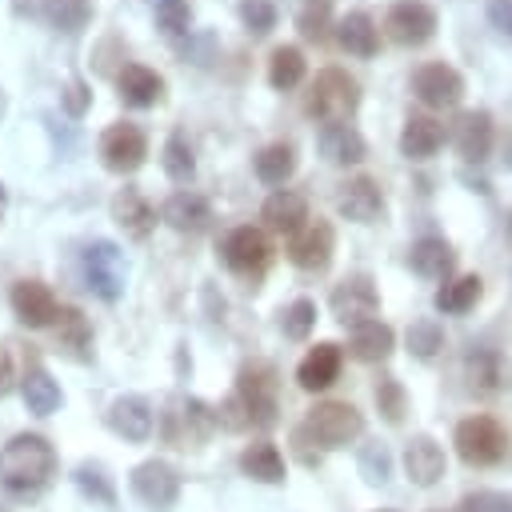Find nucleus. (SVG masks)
<instances>
[{"mask_svg": "<svg viewBox=\"0 0 512 512\" xmlns=\"http://www.w3.org/2000/svg\"><path fill=\"white\" fill-rule=\"evenodd\" d=\"M304 428L316 436L320 448H348L352 440L364 436V416L348 400H320L308 408Z\"/></svg>", "mask_w": 512, "mask_h": 512, "instance_id": "nucleus-5", "label": "nucleus"}, {"mask_svg": "<svg viewBox=\"0 0 512 512\" xmlns=\"http://www.w3.org/2000/svg\"><path fill=\"white\" fill-rule=\"evenodd\" d=\"M296 28H300L308 40H324V36H328V0H312V4L296 16Z\"/></svg>", "mask_w": 512, "mask_h": 512, "instance_id": "nucleus-48", "label": "nucleus"}, {"mask_svg": "<svg viewBox=\"0 0 512 512\" xmlns=\"http://www.w3.org/2000/svg\"><path fill=\"white\" fill-rule=\"evenodd\" d=\"M384 512H392V508H384Z\"/></svg>", "mask_w": 512, "mask_h": 512, "instance_id": "nucleus-56", "label": "nucleus"}, {"mask_svg": "<svg viewBox=\"0 0 512 512\" xmlns=\"http://www.w3.org/2000/svg\"><path fill=\"white\" fill-rule=\"evenodd\" d=\"M4 212H8V188H4V180H0V220H4Z\"/></svg>", "mask_w": 512, "mask_h": 512, "instance_id": "nucleus-53", "label": "nucleus"}, {"mask_svg": "<svg viewBox=\"0 0 512 512\" xmlns=\"http://www.w3.org/2000/svg\"><path fill=\"white\" fill-rule=\"evenodd\" d=\"M44 20L72 36L92 20V0H44Z\"/></svg>", "mask_w": 512, "mask_h": 512, "instance_id": "nucleus-38", "label": "nucleus"}, {"mask_svg": "<svg viewBox=\"0 0 512 512\" xmlns=\"http://www.w3.org/2000/svg\"><path fill=\"white\" fill-rule=\"evenodd\" d=\"M364 152H368V144L352 124L340 120V124H324L320 128V156L328 164H360Z\"/></svg>", "mask_w": 512, "mask_h": 512, "instance_id": "nucleus-28", "label": "nucleus"}, {"mask_svg": "<svg viewBox=\"0 0 512 512\" xmlns=\"http://www.w3.org/2000/svg\"><path fill=\"white\" fill-rule=\"evenodd\" d=\"M300 80H304V52L296 44H280L268 60V84L284 92V88H296Z\"/></svg>", "mask_w": 512, "mask_h": 512, "instance_id": "nucleus-36", "label": "nucleus"}, {"mask_svg": "<svg viewBox=\"0 0 512 512\" xmlns=\"http://www.w3.org/2000/svg\"><path fill=\"white\" fill-rule=\"evenodd\" d=\"M332 248H336V236H332V224L328 220H308L300 232L288 236V260L304 272H324L328 260H332Z\"/></svg>", "mask_w": 512, "mask_h": 512, "instance_id": "nucleus-14", "label": "nucleus"}, {"mask_svg": "<svg viewBox=\"0 0 512 512\" xmlns=\"http://www.w3.org/2000/svg\"><path fill=\"white\" fill-rule=\"evenodd\" d=\"M384 32L400 48H420L436 36V12L424 0H396L384 16Z\"/></svg>", "mask_w": 512, "mask_h": 512, "instance_id": "nucleus-10", "label": "nucleus"}, {"mask_svg": "<svg viewBox=\"0 0 512 512\" xmlns=\"http://www.w3.org/2000/svg\"><path fill=\"white\" fill-rule=\"evenodd\" d=\"M260 220H264L272 232L292 236V232H300V228L308 224V204H304V196H296V192L280 188V192H272V196L264 200Z\"/></svg>", "mask_w": 512, "mask_h": 512, "instance_id": "nucleus-26", "label": "nucleus"}, {"mask_svg": "<svg viewBox=\"0 0 512 512\" xmlns=\"http://www.w3.org/2000/svg\"><path fill=\"white\" fill-rule=\"evenodd\" d=\"M336 208L352 224H376L384 216V192H380V184L372 176H352L348 184H340Z\"/></svg>", "mask_w": 512, "mask_h": 512, "instance_id": "nucleus-15", "label": "nucleus"}, {"mask_svg": "<svg viewBox=\"0 0 512 512\" xmlns=\"http://www.w3.org/2000/svg\"><path fill=\"white\" fill-rule=\"evenodd\" d=\"M460 512H512V496H508V492L480 488V492H468V496L460 500Z\"/></svg>", "mask_w": 512, "mask_h": 512, "instance_id": "nucleus-47", "label": "nucleus"}, {"mask_svg": "<svg viewBox=\"0 0 512 512\" xmlns=\"http://www.w3.org/2000/svg\"><path fill=\"white\" fill-rule=\"evenodd\" d=\"M360 476L368 484H388V476H392V452H388V444L368 440L360 448Z\"/></svg>", "mask_w": 512, "mask_h": 512, "instance_id": "nucleus-42", "label": "nucleus"}, {"mask_svg": "<svg viewBox=\"0 0 512 512\" xmlns=\"http://www.w3.org/2000/svg\"><path fill=\"white\" fill-rule=\"evenodd\" d=\"M216 424H220L224 432H244V428H252L248 408H244V400H240L236 392H228V396L216 404Z\"/></svg>", "mask_w": 512, "mask_h": 512, "instance_id": "nucleus-46", "label": "nucleus"}, {"mask_svg": "<svg viewBox=\"0 0 512 512\" xmlns=\"http://www.w3.org/2000/svg\"><path fill=\"white\" fill-rule=\"evenodd\" d=\"M116 88H120V100L128 108H152L164 100V76L148 64H136V60L116 72Z\"/></svg>", "mask_w": 512, "mask_h": 512, "instance_id": "nucleus-18", "label": "nucleus"}, {"mask_svg": "<svg viewBox=\"0 0 512 512\" xmlns=\"http://www.w3.org/2000/svg\"><path fill=\"white\" fill-rule=\"evenodd\" d=\"M80 272H84V284H88L92 296H100L108 304H116L124 296L128 268H124V252L112 240H92L80 256Z\"/></svg>", "mask_w": 512, "mask_h": 512, "instance_id": "nucleus-6", "label": "nucleus"}, {"mask_svg": "<svg viewBox=\"0 0 512 512\" xmlns=\"http://www.w3.org/2000/svg\"><path fill=\"white\" fill-rule=\"evenodd\" d=\"M408 264H412V272L424 276V280H448V272L456 268V252H452L448 240L424 236V240H416V244L408 248Z\"/></svg>", "mask_w": 512, "mask_h": 512, "instance_id": "nucleus-24", "label": "nucleus"}, {"mask_svg": "<svg viewBox=\"0 0 512 512\" xmlns=\"http://www.w3.org/2000/svg\"><path fill=\"white\" fill-rule=\"evenodd\" d=\"M156 28L164 32V36H188V28H192V8H188V0H156Z\"/></svg>", "mask_w": 512, "mask_h": 512, "instance_id": "nucleus-43", "label": "nucleus"}, {"mask_svg": "<svg viewBox=\"0 0 512 512\" xmlns=\"http://www.w3.org/2000/svg\"><path fill=\"white\" fill-rule=\"evenodd\" d=\"M404 472H408L412 484L432 488V484L444 476V448H440L428 432L412 436V440L404 444Z\"/></svg>", "mask_w": 512, "mask_h": 512, "instance_id": "nucleus-21", "label": "nucleus"}, {"mask_svg": "<svg viewBox=\"0 0 512 512\" xmlns=\"http://www.w3.org/2000/svg\"><path fill=\"white\" fill-rule=\"evenodd\" d=\"M488 24L512 40V0H488Z\"/></svg>", "mask_w": 512, "mask_h": 512, "instance_id": "nucleus-50", "label": "nucleus"}, {"mask_svg": "<svg viewBox=\"0 0 512 512\" xmlns=\"http://www.w3.org/2000/svg\"><path fill=\"white\" fill-rule=\"evenodd\" d=\"M464 372H468V384H472L476 392H496V388L504 384V360H500V352H492V348L468 352Z\"/></svg>", "mask_w": 512, "mask_h": 512, "instance_id": "nucleus-35", "label": "nucleus"}, {"mask_svg": "<svg viewBox=\"0 0 512 512\" xmlns=\"http://www.w3.org/2000/svg\"><path fill=\"white\" fill-rule=\"evenodd\" d=\"M252 168H256V176L264 184H284L296 172V148L284 144V140H276V144H268V148L256 152V164Z\"/></svg>", "mask_w": 512, "mask_h": 512, "instance_id": "nucleus-33", "label": "nucleus"}, {"mask_svg": "<svg viewBox=\"0 0 512 512\" xmlns=\"http://www.w3.org/2000/svg\"><path fill=\"white\" fill-rule=\"evenodd\" d=\"M128 484H132L136 500H140L144 508H152V512H168V508L180 500V476H176V468L164 464V460H144V464H136L132 476H128Z\"/></svg>", "mask_w": 512, "mask_h": 512, "instance_id": "nucleus-9", "label": "nucleus"}, {"mask_svg": "<svg viewBox=\"0 0 512 512\" xmlns=\"http://www.w3.org/2000/svg\"><path fill=\"white\" fill-rule=\"evenodd\" d=\"M12 380H16V372H12V352L0 348V396L12 392Z\"/></svg>", "mask_w": 512, "mask_h": 512, "instance_id": "nucleus-52", "label": "nucleus"}, {"mask_svg": "<svg viewBox=\"0 0 512 512\" xmlns=\"http://www.w3.org/2000/svg\"><path fill=\"white\" fill-rule=\"evenodd\" d=\"M232 392L244 400L252 428H272L280 420L276 416L280 412V380H276V368L272 364H244Z\"/></svg>", "mask_w": 512, "mask_h": 512, "instance_id": "nucleus-4", "label": "nucleus"}, {"mask_svg": "<svg viewBox=\"0 0 512 512\" xmlns=\"http://www.w3.org/2000/svg\"><path fill=\"white\" fill-rule=\"evenodd\" d=\"M392 348H396V332H392L384 320H368V324H356V328L348 332V352H352L356 360H364V364L388 360Z\"/></svg>", "mask_w": 512, "mask_h": 512, "instance_id": "nucleus-27", "label": "nucleus"}, {"mask_svg": "<svg viewBox=\"0 0 512 512\" xmlns=\"http://www.w3.org/2000/svg\"><path fill=\"white\" fill-rule=\"evenodd\" d=\"M56 476V448L40 432H20L0 448V488L12 496H36Z\"/></svg>", "mask_w": 512, "mask_h": 512, "instance_id": "nucleus-1", "label": "nucleus"}, {"mask_svg": "<svg viewBox=\"0 0 512 512\" xmlns=\"http://www.w3.org/2000/svg\"><path fill=\"white\" fill-rule=\"evenodd\" d=\"M160 220L168 224V228H176V232H204L208 224H212V208H208V200L200 196V192H188V188H180V192H172L168 200H164V208H160Z\"/></svg>", "mask_w": 512, "mask_h": 512, "instance_id": "nucleus-19", "label": "nucleus"}, {"mask_svg": "<svg viewBox=\"0 0 512 512\" xmlns=\"http://www.w3.org/2000/svg\"><path fill=\"white\" fill-rule=\"evenodd\" d=\"M412 92L420 104L428 108H456L460 96H464V76L444 64V60H432V64H420L412 72Z\"/></svg>", "mask_w": 512, "mask_h": 512, "instance_id": "nucleus-13", "label": "nucleus"}, {"mask_svg": "<svg viewBox=\"0 0 512 512\" xmlns=\"http://www.w3.org/2000/svg\"><path fill=\"white\" fill-rule=\"evenodd\" d=\"M480 292H484V280L480 276H456V280H448L440 292H436V312H448V316H460V312H468L476 300H480Z\"/></svg>", "mask_w": 512, "mask_h": 512, "instance_id": "nucleus-34", "label": "nucleus"}, {"mask_svg": "<svg viewBox=\"0 0 512 512\" xmlns=\"http://www.w3.org/2000/svg\"><path fill=\"white\" fill-rule=\"evenodd\" d=\"M292 444H296V456H300V464H308V468H316L320 464V452H312V444H316V436L300 424V428H292Z\"/></svg>", "mask_w": 512, "mask_h": 512, "instance_id": "nucleus-51", "label": "nucleus"}, {"mask_svg": "<svg viewBox=\"0 0 512 512\" xmlns=\"http://www.w3.org/2000/svg\"><path fill=\"white\" fill-rule=\"evenodd\" d=\"M8 300H12L16 320L28 324V328H48V324H56V316H60V304H56L52 288L40 284V280H16Z\"/></svg>", "mask_w": 512, "mask_h": 512, "instance_id": "nucleus-16", "label": "nucleus"}, {"mask_svg": "<svg viewBox=\"0 0 512 512\" xmlns=\"http://www.w3.org/2000/svg\"><path fill=\"white\" fill-rule=\"evenodd\" d=\"M112 220L124 228V236L148 240V232L156 228V208H152L136 188H120V192L112 196Z\"/></svg>", "mask_w": 512, "mask_h": 512, "instance_id": "nucleus-22", "label": "nucleus"}, {"mask_svg": "<svg viewBox=\"0 0 512 512\" xmlns=\"http://www.w3.org/2000/svg\"><path fill=\"white\" fill-rule=\"evenodd\" d=\"M316 328V304L312 300H292L284 312H280V332L288 340H308V332Z\"/></svg>", "mask_w": 512, "mask_h": 512, "instance_id": "nucleus-40", "label": "nucleus"}, {"mask_svg": "<svg viewBox=\"0 0 512 512\" xmlns=\"http://www.w3.org/2000/svg\"><path fill=\"white\" fill-rule=\"evenodd\" d=\"M340 344H332V340H320L316 348H308V356L296 364V384L304 388V392H324L336 376H340Z\"/></svg>", "mask_w": 512, "mask_h": 512, "instance_id": "nucleus-20", "label": "nucleus"}, {"mask_svg": "<svg viewBox=\"0 0 512 512\" xmlns=\"http://www.w3.org/2000/svg\"><path fill=\"white\" fill-rule=\"evenodd\" d=\"M76 488L92 500V504H116V488H112V476L104 472V464H92V460H84L80 468H76Z\"/></svg>", "mask_w": 512, "mask_h": 512, "instance_id": "nucleus-39", "label": "nucleus"}, {"mask_svg": "<svg viewBox=\"0 0 512 512\" xmlns=\"http://www.w3.org/2000/svg\"><path fill=\"white\" fill-rule=\"evenodd\" d=\"M20 396H24V404H28V412H36V416H52L56 408H60V384L44 372V368H28L24 376H20Z\"/></svg>", "mask_w": 512, "mask_h": 512, "instance_id": "nucleus-32", "label": "nucleus"}, {"mask_svg": "<svg viewBox=\"0 0 512 512\" xmlns=\"http://www.w3.org/2000/svg\"><path fill=\"white\" fill-rule=\"evenodd\" d=\"M456 452H460L464 464L492 468V464L504 460L508 436H504V428L492 416H468V420L456 424Z\"/></svg>", "mask_w": 512, "mask_h": 512, "instance_id": "nucleus-7", "label": "nucleus"}, {"mask_svg": "<svg viewBox=\"0 0 512 512\" xmlns=\"http://www.w3.org/2000/svg\"><path fill=\"white\" fill-rule=\"evenodd\" d=\"M240 472L248 480H256V484H280L284 480V456H280L276 444L256 440V444H248L240 452Z\"/></svg>", "mask_w": 512, "mask_h": 512, "instance_id": "nucleus-29", "label": "nucleus"}, {"mask_svg": "<svg viewBox=\"0 0 512 512\" xmlns=\"http://www.w3.org/2000/svg\"><path fill=\"white\" fill-rule=\"evenodd\" d=\"M376 408L384 412L388 424H400V420H404V412H408V396H404V388H400L396 376H380V384H376Z\"/></svg>", "mask_w": 512, "mask_h": 512, "instance_id": "nucleus-44", "label": "nucleus"}, {"mask_svg": "<svg viewBox=\"0 0 512 512\" xmlns=\"http://www.w3.org/2000/svg\"><path fill=\"white\" fill-rule=\"evenodd\" d=\"M220 256H224V264H228L236 276H260V272L268 268V260H272V244H268V236H264L260 228L240 224V228H232V232L224 236Z\"/></svg>", "mask_w": 512, "mask_h": 512, "instance_id": "nucleus-12", "label": "nucleus"}, {"mask_svg": "<svg viewBox=\"0 0 512 512\" xmlns=\"http://www.w3.org/2000/svg\"><path fill=\"white\" fill-rule=\"evenodd\" d=\"M160 436L176 448H200L216 428V408H208L196 396H172L160 412Z\"/></svg>", "mask_w": 512, "mask_h": 512, "instance_id": "nucleus-2", "label": "nucleus"}, {"mask_svg": "<svg viewBox=\"0 0 512 512\" xmlns=\"http://www.w3.org/2000/svg\"><path fill=\"white\" fill-rule=\"evenodd\" d=\"M440 144H444V124L440 120L420 116V112L404 120V128H400V152L408 160H428V156L440 152Z\"/></svg>", "mask_w": 512, "mask_h": 512, "instance_id": "nucleus-25", "label": "nucleus"}, {"mask_svg": "<svg viewBox=\"0 0 512 512\" xmlns=\"http://www.w3.org/2000/svg\"><path fill=\"white\" fill-rule=\"evenodd\" d=\"M56 340L72 360H92V324L80 308H60L56 316Z\"/></svg>", "mask_w": 512, "mask_h": 512, "instance_id": "nucleus-30", "label": "nucleus"}, {"mask_svg": "<svg viewBox=\"0 0 512 512\" xmlns=\"http://www.w3.org/2000/svg\"><path fill=\"white\" fill-rule=\"evenodd\" d=\"M328 308H332V316H336L340 324H348V328L376 320V312H380V296H376V284H372V276H364V272H356V276H344V280L332 288V296H328Z\"/></svg>", "mask_w": 512, "mask_h": 512, "instance_id": "nucleus-8", "label": "nucleus"}, {"mask_svg": "<svg viewBox=\"0 0 512 512\" xmlns=\"http://www.w3.org/2000/svg\"><path fill=\"white\" fill-rule=\"evenodd\" d=\"M0 512H8V508H4V504H0Z\"/></svg>", "mask_w": 512, "mask_h": 512, "instance_id": "nucleus-55", "label": "nucleus"}, {"mask_svg": "<svg viewBox=\"0 0 512 512\" xmlns=\"http://www.w3.org/2000/svg\"><path fill=\"white\" fill-rule=\"evenodd\" d=\"M240 20L252 36H268L276 28V4L272 0H240Z\"/></svg>", "mask_w": 512, "mask_h": 512, "instance_id": "nucleus-45", "label": "nucleus"}, {"mask_svg": "<svg viewBox=\"0 0 512 512\" xmlns=\"http://www.w3.org/2000/svg\"><path fill=\"white\" fill-rule=\"evenodd\" d=\"M440 348H444V332H440L436 320H416V324L408 328V352H412L416 360H436Z\"/></svg>", "mask_w": 512, "mask_h": 512, "instance_id": "nucleus-41", "label": "nucleus"}, {"mask_svg": "<svg viewBox=\"0 0 512 512\" xmlns=\"http://www.w3.org/2000/svg\"><path fill=\"white\" fill-rule=\"evenodd\" d=\"M336 40L352 56H376V48H380V36H376V24H372L368 12H348L336 24Z\"/></svg>", "mask_w": 512, "mask_h": 512, "instance_id": "nucleus-31", "label": "nucleus"}, {"mask_svg": "<svg viewBox=\"0 0 512 512\" xmlns=\"http://www.w3.org/2000/svg\"><path fill=\"white\" fill-rule=\"evenodd\" d=\"M356 104H360V84H356L344 68H324V72L312 80V92H308V100H304L308 116H316V120H324V124L348 120V116L356 112Z\"/></svg>", "mask_w": 512, "mask_h": 512, "instance_id": "nucleus-3", "label": "nucleus"}, {"mask_svg": "<svg viewBox=\"0 0 512 512\" xmlns=\"http://www.w3.org/2000/svg\"><path fill=\"white\" fill-rule=\"evenodd\" d=\"M452 140H456V152H460L468 164L488 160V152H492V116H488V112H464V116L456 120Z\"/></svg>", "mask_w": 512, "mask_h": 512, "instance_id": "nucleus-23", "label": "nucleus"}, {"mask_svg": "<svg viewBox=\"0 0 512 512\" xmlns=\"http://www.w3.org/2000/svg\"><path fill=\"white\" fill-rule=\"evenodd\" d=\"M0 104H4V100H0Z\"/></svg>", "mask_w": 512, "mask_h": 512, "instance_id": "nucleus-57", "label": "nucleus"}, {"mask_svg": "<svg viewBox=\"0 0 512 512\" xmlns=\"http://www.w3.org/2000/svg\"><path fill=\"white\" fill-rule=\"evenodd\" d=\"M144 156H148V136L136 124L120 120V124H108L100 132V160L108 172H120V176L136 172L144 164Z\"/></svg>", "mask_w": 512, "mask_h": 512, "instance_id": "nucleus-11", "label": "nucleus"}, {"mask_svg": "<svg viewBox=\"0 0 512 512\" xmlns=\"http://www.w3.org/2000/svg\"><path fill=\"white\" fill-rule=\"evenodd\" d=\"M508 232H512V212H508Z\"/></svg>", "mask_w": 512, "mask_h": 512, "instance_id": "nucleus-54", "label": "nucleus"}, {"mask_svg": "<svg viewBox=\"0 0 512 512\" xmlns=\"http://www.w3.org/2000/svg\"><path fill=\"white\" fill-rule=\"evenodd\" d=\"M60 104H64V112H68V116H84V112H88V104H92V88H88V80L72 76V80L64 84V92H60Z\"/></svg>", "mask_w": 512, "mask_h": 512, "instance_id": "nucleus-49", "label": "nucleus"}, {"mask_svg": "<svg viewBox=\"0 0 512 512\" xmlns=\"http://www.w3.org/2000/svg\"><path fill=\"white\" fill-rule=\"evenodd\" d=\"M104 420L120 440H132V444H144L152 436V428H156V416H152L148 400H140V396H116L108 404Z\"/></svg>", "mask_w": 512, "mask_h": 512, "instance_id": "nucleus-17", "label": "nucleus"}, {"mask_svg": "<svg viewBox=\"0 0 512 512\" xmlns=\"http://www.w3.org/2000/svg\"><path fill=\"white\" fill-rule=\"evenodd\" d=\"M160 160H164V172H168V180H176V184L192 180V172H196V156H192V144H188V136H184L180 128H176V132H168Z\"/></svg>", "mask_w": 512, "mask_h": 512, "instance_id": "nucleus-37", "label": "nucleus"}]
</instances>
